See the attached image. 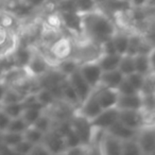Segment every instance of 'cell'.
<instances>
[{
  "instance_id": "cb8c5ba5",
  "label": "cell",
  "mask_w": 155,
  "mask_h": 155,
  "mask_svg": "<svg viewBox=\"0 0 155 155\" xmlns=\"http://www.w3.org/2000/svg\"><path fill=\"white\" fill-rule=\"evenodd\" d=\"M135 71L143 75H149L151 73L150 62H149L148 53H137L133 55Z\"/></svg>"
},
{
  "instance_id": "8992f818",
  "label": "cell",
  "mask_w": 155,
  "mask_h": 155,
  "mask_svg": "<svg viewBox=\"0 0 155 155\" xmlns=\"http://www.w3.org/2000/svg\"><path fill=\"white\" fill-rule=\"evenodd\" d=\"M49 51L56 62L72 56L73 45L69 37L61 36L49 45Z\"/></svg>"
},
{
  "instance_id": "ba28073f",
  "label": "cell",
  "mask_w": 155,
  "mask_h": 155,
  "mask_svg": "<svg viewBox=\"0 0 155 155\" xmlns=\"http://www.w3.org/2000/svg\"><path fill=\"white\" fill-rule=\"evenodd\" d=\"M96 94V98L98 100V103L100 104L102 110H110L117 106L118 102L119 93L118 88H110V87L99 86L98 88L94 89Z\"/></svg>"
},
{
  "instance_id": "5bb4252c",
  "label": "cell",
  "mask_w": 155,
  "mask_h": 155,
  "mask_svg": "<svg viewBox=\"0 0 155 155\" xmlns=\"http://www.w3.org/2000/svg\"><path fill=\"white\" fill-rule=\"evenodd\" d=\"M119 110L117 107L104 110L91 121V125L98 129L107 130L118 120Z\"/></svg>"
},
{
  "instance_id": "e0dca14e",
  "label": "cell",
  "mask_w": 155,
  "mask_h": 155,
  "mask_svg": "<svg viewBox=\"0 0 155 155\" xmlns=\"http://www.w3.org/2000/svg\"><path fill=\"white\" fill-rule=\"evenodd\" d=\"M34 95L35 98H36V101L39 102L46 108L54 107L55 104L58 102V99L56 98V96L48 87L39 86V88L34 91Z\"/></svg>"
},
{
  "instance_id": "3957f363",
  "label": "cell",
  "mask_w": 155,
  "mask_h": 155,
  "mask_svg": "<svg viewBox=\"0 0 155 155\" xmlns=\"http://www.w3.org/2000/svg\"><path fill=\"white\" fill-rule=\"evenodd\" d=\"M141 154L155 153V123H144L137 130L135 137Z\"/></svg>"
},
{
  "instance_id": "4fadbf2b",
  "label": "cell",
  "mask_w": 155,
  "mask_h": 155,
  "mask_svg": "<svg viewBox=\"0 0 155 155\" xmlns=\"http://www.w3.org/2000/svg\"><path fill=\"white\" fill-rule=\"evenodd\" d=\"M118 110H144V98L141 93L133 95H120L117 106Z\"/></svg>"
},
{
  "instance_id": "83f0119b",
  "label": "cell",
  "mask_w": 155,
  "mask_h": 155,
  "mask_svg": "<svg viewBox=\"0 0 155 155\" xmlns=\"http://www.w3.org/2000/svg\"><path fill=\"white\" fill-rule=\"evenodd\" d=\"M0 107L2 108L11 118L20 117L25 110V103L22 101L19 102H12V103L1 104Z\"/></svg>"
},
{
  "instance_id": "7a4b0ae2",
  "label": "cell",
  "mask_w": 155,
  "mask_h": 155,
  "mask_svg": "<svg viewBox=\"0 0 155 155\" xmlns=\"http://www.w3.org/2000/svg\"><path fill=\"white\" fill-rule=\"evenodd\" d=\"M52 67L53 65L50 63L49 58L45 54L34 50L32 56H31V60L29 61L28 65L25 67V70H26L28 77L32 78V79H36V78L38 79L44 74H46L50 69H52Z\"/></svg>"
},
{
  "instance_id": "f546056e",
  "label": "cell",
  "mask_w": 155,
  "mask_h": 155,
  "mask_svg": "<svg viewBox=\"0 0 155 155\" xmlns=\"http://www.w3.org/2000/svg\"><path fill=\"white\" fill-rule=\"evenodd\" d=\"M78 13L87 14L98 9V0H74Z\"/></svg>"
},
{
  "instance_id": "f35d334b",
  "label": "cell",
  "mask_w": 155,
  "mask_h": 155,
  "mask_svg": "<svg viewBox=\"0 0 155 155\" xmlns=\"http://www.w3.org/2000/svg\"><path fill=\"white\" fill-rule=\"evenodd\" d=\"M149 62H150L151 74H155V46H153L148 52Z\"/></svg>"
},
{
  "instance_id": "603a6c76",
  "label": "cell",
  "mask_w": 155,
  "mask_h": 155,
  "mask_svg": "<svg viewBox=\"0 0 155 155\" xmlns=\"http://www.w3.org/2000/svg\"><path fill=\"white\" fill-rule=\"evenodd\" d=\"M113 43L116 48V51L118 54L123 55L127 53L129 49V43H130V34L125 32H119L117 31L112 37Z\"/></svg>"
},
{
  "instance_id": "836d02e7",
  "label": "cell",
  "mask_w": 155,
  "mask_h": 155,
  "mask_svg": "<svg viewBox=\"0 0 155 155\" xmlns=\"http://www.w3.org/2000/svg\"><path fill=\"white\" fill-rule=\"evenodd\" d=\"M34 144L31 143L30 141L24 139L20 142H18L13 149H12V153L14 154H21V155H27V154H32V151L34 149Z\"/></svg>"
},
{
  "instance_id": "484cf974",
  "label": "cell",
  "mask_w": 155,
  "mask_h": 155,
  "mask_svg": "<svg viewBox=\"0 0 155 155\" xmlns=\"http://www.w3.org/2000/svg\"><path fill=\"white\" fill-rule=\"evenodd\" d=\"M45 135H46L45 133H43V132L39 131L38 129H36L34 125H29L26 131L24 132L25 139L30 141L31 143H33L34 146L43 143Z\"/></svg>"
},
{
  "instance_id": "7bdbcfd3",
  "label": "cell",
  "mask_w": 155,
  "mask_h": 155,
  "mask_svg": "<svg viewBox=\"0 0 155 155\" xmlns=\"http://www.w3.org/2000/svg\"><path fill=\"white\" fill-rule=\"evenodd\" d=\"M5 152H11V150L8 148H5V144H3V141H2V133L0 132V153H5Z\"/></svg>"
},
{
  "instance_id": "4316f807",
  "label": "cell",
  "mask_w": 155,
  "mask_h": 155,
  "mask_svg": "<svg viewBox=\"0 0 155 155\" xmlns=\"http://www.w3.org/2000/svg\"><path fill=\"white\" fill-rule=\"evenodd\" d=\"M118 70L122 73L124 77L131 74L135 71V65H134V58L131 54H123L121 55L120 62H119Z\"/></svg>"
},
{
  "instance_id": "8fae6325",
  "label": "cell",
  "mask_w": 155,
  "mask_h": 155,
  "mask_svg": "<svg viewBox=\"0 0 155 155\" xmlns=\"http://www.w3.org/2000/svg\"><path fill=\"white\" fill-rule=\"evenodd\" d=\"M41 144L46 149L48 154H65L67 150L64 136L60 135L54 130L46 134Z\"/></svg>"
},
{
  "instance_id": "9c48e42d",
  "label": "cell",
  "mask_w": 155,
  "mask_h": 155,
  "mask_svg": "<svg viewBox=\"0 0 155 155\" xmlns=\"http://www.w3.org/2000/svg\"><path fill=\"white\" fill-rule=\"evenodd\" d=\"M102 108L100 104L98 103V100L96 98L95 91H91V94L78 106V113L77 115L87 119L88 121H93L100 113L102 112Z\"/></svg>"
},
{
  "instance_id": "30bf717a",
  "label": "cell",
  "mask_w": 155,
  "mask_h": 155,
  "mask_svg": "<svg viewBox=\"0 0 155 155\" xmlns=\"http://www.w3.org/2000/svg\"><path fill=\"white\" fill-rule=\"evenodd\" d=\"M118 120L125 127L136 131L146 123L143 110H119Z\"/></svg>"
},
{
  "instance_id": "d590c367",
  "label": "cell",
  "mask_w": 155,
  "mask_h": 155,
  "mask_svg": "<svg viewBox=\"0 0 155 155\" xmlns=\"http://www.w3.org/2000/svg\"><path fill=\"white\" fill-rule=\"evenodd\" d=\"M118 91H119V93H120V95H133V94L139 93V91H137L134 88L133 85H132L125 78H124V80L121 82V84L119 85Z\"/></svg>"
},
{
  "instance_id": "4dcf8cb0",
  "label": "cell",
  "mask_w": 155,
  "mask_h": 155,
  "mask_svg": "<svg viewBox=\"0 0 155 155\" xmlns=\"http://www.w3.org/2000/svg\"><path fill=\"white\" fill-rule=\"evenodd\" d=\"M146 77L147 75H143V74H141V73H138V72H136V71H134L131 74L127 75L125 79L133 85L136 91L141 93L142 88H143V86H144V82H146Z\"/></svg>"
},
{
  "instance_id": "52a82bcc",
  "label": "cell",
  "mask_w": 155,
  "mask_h": 155,
  "mask_svg": "<svg viewBox=\"0 0 155 155\" xmlns=\"http://www.w3.org/2000/svg\"><path fill=\"white\" fill-rule=\"evenodd\" d=\"M62 27L74 34L83 33V15L75 11H60Z\"/></svg>"
},
{
  "instance_id": "2e32d148",
  "label": "cell",
  "mask_w": 155,
  "mask_h": 155,
  "mask_svg": "<svg viewBox=\"0 0 155 155\" xmlns=\"http://www.w3.org/2000/svg\"><path fill=\"white\" fill-rule=\"evenodd\" d=\"M124 78L125 77L118 69L103 71L102 72L101 81H100V86L110 87V88H118L119 85L121 84V82L124 80Z\"/></svg>"
},
{
  "instance_id": "d6a6232c",
  "label": "cell",
  "mask_w": 155,
  "mask_h": 155,
  "mask_svg": "<svg viewBox=\"0 0 155 155\" xmlns=\"http://www.w3.org/2000/svg\"><path fill=\"white\" fill-rule=\"evenodd\" d=\"M29 125L27 124V122L24 120V118L20 116V117H16V118L11 119V122H10L7 131L14 132V133L24 134V132L26 131Z\"/></svg>"
},
{
  "instance_id": "e575fe53",
  "label": "cell",
  "mask_w": 155,
  "mask_h": 155,
  "mask_svg": "<svg viewBox=\"0 0 155 155\" xmlns=\"http://www.w3.org/2000/svg\"><path fill=\"white\" fill-rule=\"evenodd\" d=\"M122 154H141L140 149L135 138L123 140L122 141Z\"/></svg>"
},
{
  "instance_id": "6da1fadb",
  "label": "cell",
  "mask_w": 155,
  "mask_h": 155,
  "mask_svg": "<svg viewBox=\"0 0 155 155\" xmlns=\"http://www.w3.org/2000/svg\"><path fill=\"white\" fill-rule=\"evenodd\" d=\"M117 32L115 24L100 10H95L83 15V33L94 43L101 45Z\"/></svg>"
},
{
  "instance_id": "9a60e30c",
  "label": "cell",
  "mask_w": 155,
  "mask_h": 155,
  "mask_svg": "<svg viewBox=\"0 0 155 155\" xmlns=\"http://www.w3.org/2000/svg\"><path fill=\"white\" fill-rule=\"evenodd\" d=\"M61 89H62V95H61V100L71 106H79L81 104L79 95L73 88V86L67 81V78L61 84Z\"/></svg>"
},
{
  "instance_id": "44dd1931",
  "label": "cell",
  "mask_w": 155,
  "mask_h": 155,
  "mask_svg": "<svg viewBox=\"0 0 155 155\" xmlns=\"http://www.w3.org/2000/svg\"><path fill=\"white\" fill-rule=\"evenodd\" d=\"M33 51L30 47H18L16 46L13 50V55L15 58L16 66L18 68H24L28 65L29 61L31 60V56L33 54Z\"/></svg>"
},
{
  "instance_id": "5b68a950",
  "label": "cell",
  "mask_w": 155,
  "mask_h": 155,
  "mask_svg": "<svg viewBox=\"0 0 155 155\" xmlns=\"http://www.w3.org/2000/svg\"><path fill=\"white\" fill-rule=\"evenodd\" d=\"M97 148L98 152L102 154L120 155L122 154V140L118 139L105 130L100 138Z\"/></svg>"
},
{
  "instance_id": "d6986e66",
  "label": "cell",
  "mask_w": 155,
  "mask_h": 155,
  "mask_svg": "<svg viewBox=\"0 0 155 155\" xmlns=\"http://www.w3.org/2000/svg\"><path fill=\"white\" fill-rule=\"evenodd\" d=\"M121 55L118 53L113 54H105L100 53L99 56H97V62L100 65L102 71H108L118 69L119 62H120Z\"/></svg>"
},
{
  "instance_id": "ab89813d",
  "label": "cell",
  "mask_w": 155,
  "mask_h": 155,
  "mask_svg": "<svg viewBox=\"0 0 155 155\" xmlns=\"http://www.w3.org/2000/svg\"><path fill=\"white\" fill-rule=\"evenodd\" d=\"M21 1H24L26 5H30L33 9H38L47 2V0H21Z\"/></svg>"
},
{
  "instance_id": "ffe728a7",
  "label": "cell",
  "mask_w": 155,
  "mask_h": 155,
  "mask_svg": "<svg viewBox=\"0 0 155 155\" xmlns=\"http://www.w3.org/2000/svg\"><path fill=\"white\" fill-rule=\"evenodd\" d=\"M80 63L81 62L79 60L70 56V58H65V60L56 62V64L54 67H55V69H58L64 77L67 78L68 75H70L71 73L74 72L75 70L79 69Z\"/></svg>"
},
{
  "instance_id": "277c9868",
  "label": "cell",
  "mask_w": 155,
  "mask_h": 155,
  "mask_svg": "<svg viewBox=\"0 0 155 155\" xmlns=\"http://www.w3.org/2000/svg\"><path fill=\"white\" fill-rule=\"evenodd\" d=\"M79 71L93 89H96L100 86V81H101L103 71H102L100 65L98 64L97 58L80 63Z\"/></svg>"
},
{
  "instance_id": "d4e9b609",
  "label": "cell",
  "mask_w": 155,
  "mask_h": 155,
  "mask_svg": "<svg viewBox=\"0 0 155 155\" xmlns=\"http://www.w3.org/2000/svg\"><path fill=\"white\" fill-rule=\"evenodd\" d=\"M54 118L51 114L47 113V110L44 112V114L35 121L34 125L36 129H38L39 131H41L43 133L47 134L49 133L50 131H52L54 127Z\"/></svg>"
},
{
  "instance_id": "7c38bea8",
  "label": "cell",
  "mask_w": 155,
  "mask_h": 155,
  "mask_svg": "<svg viewBox=\"0 0 155 155\" xmlns=\"http://www.w3.org/2000/svg\"><path fill=\"white\" fill-rule=\"evenodd\" d=\"M67 81L72 85L73 88H74L75 91L78 93L81 103H82V102L91 95V91H94L88 85V83L84 80V78L82 77V74L80 73L79 69L75 70L74 72H72L70 75H68V77H67Z\"/></svg>"
},
{
  "instance_id": "74e56055",
  "label": "cell",
  "mask_w": 155,
  "mask_h": 155,
  "mask_svg": "<svg viewBox=\"0 0 155 155\" xmlns=\"http://www.w3.org/2000/svg\"><path fill=\"white\" fill-rule=\"evenodd\" d=\"M11 117L0 107V132L3 133L8 130V127H9L10 122H11Z\"/></svg>"
},
{
  "instance_id": "b9f144b4",
  "label": "cell",
  "mask_w": 155,
  "mask_h": 155,
  "mask_svg": "<svg viewBox=\"0 0 155 155\" xmlns=\"http://www.w3.org/2000/svg\"><path fill=\"white\" fill-rule=\"evenodd\" d=\"M8 87H9V85L7 83H5L3 81H0V105L2 103L3 97H5V93H7Z\"/></svg>"
},
{
  "instance_id": "7402d4cb",
  "label": "cell",
  "mask_w": 155,
  "mask_h": 155,
  "mask_svg": "<svg viewBox=\"0 0 155 155\" xmlns=\"http://www.w3.org/2000/svg\"><path fill=\"white\" fill-rule=\"evenodd\" d=\"M16 67L17 66H16L13 51H9L0 54V81H2L5 74L8 72H10L12 69L16 68Z\"/></svg>"
},
{
  "instance_id": "ee69618b",
  "label": "cell",
  "mask_w": 155,
  "mask_h": 155,
  "mask_svg": "<svg viewBox=\"0 0 155 155\" xmlns=\"http://www.w3.org/2000/svg\"><path fill=\"white\" fill-rule=\"evenodd\" d=\"M147 7L155 8V0H148V2H147Z\"/></svg>"
},
{
  "instance_id": "ac0fdd59",
  "label": "cell",
  "mask_w": 155,
  "mask_h": 155,
  "mask_svg": "<svg viewBox=\"0 0 155 155\" xmlns=\"http://www.w3.org/2000/svg\"><path fill=\"white\" fill-rule=\"evenodd\" d=\"M107 132H110L112 135H114L115 137H117L120 140H127V139H132V138L136 137V133L137 131L133 129H130V127H125L124 124L120 122L119 120H117L114 124L110 127H108L106 130Z\"/></svg>"
},
{
  "instance_id": "8d00e7d4",
  "label": "cell",
  "mask_w": 155,
  "mask_h": 155,
  "mask_svg": "<svg viewBox=\"0 0 155 155\" xmlns=\"http://www.w3.org/2000/svg\"><path fill=\"white\" fill-rule=\"evenodd\" d=\"M100 50H101V53H105V54H113V53H117L116 48L115 45L113 43V39H106L105 41L100 45Z\"/></svg>"
},
{
  "instance_id": "f1b7e54d",
  "label": "cell",
  "mask_w": 155,
  "mask_h": 155,
  "mask_svg": "<svg viewBox=\"0 0 155 155\" xmlns=\"http://www.w3.org/2000/svg\"><path fill=\"white\" fill-rule=\"evenodd\" d=\"M24 139V134L20 133H14V132L5 131L2 133V141L5 148L10 149L12 152V149L21 140Z\"/></svg>"
},
{
  "instance_id": "60d3db41",
  "label": "cell",
  "mask_w": 155,
  "mask_h": 155,
  "mask_svg": "<svg viewBox=\"0 0 155 155\" xmlns=\"http://www.w3.org/2000/svg\"><path fill=\"white\" fill-rule=\"evenodd\" d=\"M148 0H130V7L133 9H143L147 7Z\"/></svg>"
},
{
  "instance_id": "1f68e13d",
  "label": "cell",
  "mask_w": 155,
  "mask_h": 155,
  "mask_svg": "<svg viewBox=\"0 0 155 155\" xmlns=\"http://www.w3.org/2000/svg\"><path fill=\"white\" fill-rule=\"evenodd\" d=\"M64 139H65V143H66V148L67 150L69 149H72L75 148V147H79V146H83L82 142H81V139L78 135V133L75 132V130L73 129V127L70 129V131L64 136ZM66 150V151H67ZM66 153V152H65Z\"/></svg>"
}]
</instances>
